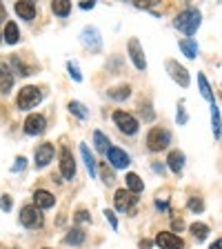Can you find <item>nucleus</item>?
I'll use <instances>...</instances> for the list:
<instances>
[{"label":"nucleus","mask_w":222,"mask_h":249,"mask_svg":"<svg viewBox=\"0 0 222 249\" xmlns=\"http://www.w3.org/2000/svg\"><path fill=\"white\" fill-rule=\"evenodd\" d=\"M76 220H78V223H85V220H89V212H85V209H80V212L76 214Z\"/></svg>","instance_id":"obj_35"},{"label":"nucleus","mask_w":222,"mask_h":249,"mask_svg":"<svg viewBox=\"0 0 222 249\" xmlns=\"http://www.w3.org/2000/svg\"><path fill=\"white\" fill-rule=\"evenodd\" d=\"M189 209H191V212H202V209H205V205H202L200 198L193 196V198L189 200Z\"/></svg>","instance_id":"obj_32"},{"label":"nucleus","mask_w":222,"mask_h":249,"mask_svg":"<svg viewBox=\"0 0 222 249\" xmlns=\"http://www.w3.org/2000/svg\"><path fill=\"white\" fill-rule=\"evenodd\" d=\"M40 100H43V94H40V89L29 85V87H22V89L18 91L16 105L20 107V109H32V107H36Z\"/></svg>","instance_id":"obj_2"},{"label":"nucleus","mask_w":222,"mask_h":249,"mask_svg":"<svg viewBox=\"0 0 222 249\" xmlns=\"http://www.w3.org/2000/svg\"><path fill=\"white\" fill-rule=\"evenodd\" d=\"M94 5H95V2H80V7H82V9H94Z\"/></svg>","instance_id":"obj_41"},{"label":"nucleus","mask_w":222,"mask_h":249,"mask_svg":"<svg viewBox=\"0 0 222 249\" xmlns=\"http://www.w3.org/2000/svg\"><path fill=\"white\" fill-rule=\"evenodd\" d=\"M116 209L118 212H133V205H136V194H131L129 189H118L116 191Z\"/></svg>","instance_id":"obj_6"},{"label":"nucleus","mask_w":222,"mask_h":249,"mask_svg":"<svg viewBox=\"0 0 222 249\" xmlns=\"http://www.w3.org/2000/svg\"><path fill=\"white\" fill-rule=\"evenodd\" d=\"M140 249H151V243L149 240H140Z\"/></svg>","instance_id":"obj_40"},{"label":"nucleus","mask_w":222,"mask_h":249,"mask_svg":"<svg viewBox=\"0 0 222 249\" xmlns=\"http://www.w3.org/2000/svg\"><path fill=\"white\" fill-rule=\"evenodd\" d=\"M180 49H182V53H185L187 58H196L198 56V45H196V40H191V38L180 40Z\"/></svg>","instance_id":"obj_21"},{"label":"nucleus","mask_w":222,"mask_h":249,"mask_svg":"<svg viewBox=\"0 0 222 249\" xmlns=\"http://www.w3.org/2000/svg\"><path fill=\"white\" fill-rule=\"evenodd\" d=\"M80 154H82V160H85L87 169H89V176H98V169H95V160H94V154L89 151V147L87 145H80Z\"/></svg>","instance_id":"obj_19"},{"label":"nucleus","mask_w":222,"mask_h":249,"mask_svg":"<svg viewBox=\"0 0 222 249\" xmlns=\"http://www.w3.org/2000/svg\"><path fill=\"white\" fill-rule=\"evenodd\" d=\"M11 65L16 67V71H20V74H18V76H29V69H25V67H22V63H20V60H18V58H14V60H11Z\"/></svg>","instance_id":"obj_33"},{"label":"nucleus","mask_w":222,"mask_h":249,"mask_svg":"<svg viewBox=\"0 0 222 249\" xmlns=\"http://www.w3.org/2000/svg\"><path fill=\"white\" fill-rule=\"evenodd\" d=\"M98 36H100V33H98V29L89 27V29H85V32H82V43H85L91 51H98V49H100V38H98Z\"/></svg>","instance_id":"obj_14"},{"label":"nucleus","mask_w":222,"mask_h":249,"mask_svg":"<svg viewBox=\"0 0 222 249\" xmlns=\"http://www.w3.org/2000/svg\"><path fill=\"white\" fill-rule=\"evenodd\" d=\"M191 233H193L198 240H205L206 233H209V227H206V225H202V223H193V225H191Z\"/></svg>","instance_id":"obj_30"},{"label":"nucleus","mask_w":222,"mask_h":249,"mask_svg":"<svg viewBox=\"0 0 222 249\" xmlns=\"http://www.w3.org/2000/svg\"><path fill=\"white\" fill-rule=\"evenodd\" d=\"M167 69H169V74H171V78L178 83L180 87H189V74H187V69L182 67V65H178L175 60H169L167 63Z\"/></svg>","instance_id":"obj_10"},{"label":"nucleus","mask_w":222,"mask_h":249,"mask_svg":"<svg viewBox=\"0 0 222 249\" xmlns=\"http://www.w3.org/2000/svg\"><path fill=\"white\" fill-rule=\"evenodd\" d=\"M69 112L74 114V116H78L80 120H85V118H87L85 105H82V102H78V100H71V102H69Z\"/></svg>","instance_id":"obj_28"},{"label":"nucleus","mask_w":222,"mask_h":249,"mask_svg":"<svg viewBox=\"0 0 222 249\" xmlns=\"http://www.w3.org/2000/svg\"><path fill=\"white\" fill-rule=\"evenodd\" d=\"M16 14L25 20H32L36 18V2H29V0H22V2H16Z\"/></svg>","instance_id":"obj_16"},{"label":"nucleus","mask_w":222,"mask_h":249,"mask_svg":"<svg viewBox=\"0 0 222 249\" xmlns=\"http://www.w3.org/2000/svg\"><path fill=\"white\" fill-rule=\"evenodd\" d=\"M198 85H200V94H202L205 100L216 102L213 100V94H211V87H209V83H206V78H205V74H198Z\"/></svg>","instance_id":"obj_23"},{"label":"nucleus","mask_w":222,"mask_h":249,"mask_svg":"<svg viewBox=\"0 0 222 249\" xmlns=\"http://www.w3.org/2000/svg\"><path fill=\"white\" fill-rule=\"evenodd\" d=\"M18 38H20L18 25H16V22H7V25H5V40H7L9 45H16Z\"/></svg>","instance_id":"obj_20"},{"label":"nucleus","mask_w":222,"mask_h":249,"mask_svg":"<svg viewBox=\"0 0 222 249\" xmlns=\"http://www.w3.org/2000/svg\"><path fill=\"white\" fill-rule=\"evenodd\" d=\"M129 56H131L133 65H136L138 69H147L144 51H143V47H140V43H138V38H131V40H129Z\"/></svg>","instance_id":"obj_11"},{"label":"nucleus","mask_w":222,"mask_h":249,"mask_svg":"<svg viewBox=\"0 0 222 249\" xmlns=\"http://www.w3.org/2000/svg\"><path fill=\"white\" fill-rule=\"evenodd\" d=\"M60 174L67 178V181H71L76 176V163H74V156H71V151H69L67 147L60 149Z\"/></svg>","instance_id":"obj_8"},{"label":"nucleus","mask_w":222,"mask_h":249,"mask_svg":"<svg viewBox=\"0 0 222 249\" xmlns=\"http://www.w3.org/2000/svg\"><path fill=\"white\" fill-rule=\"evenodd\" d=\"M167 165H169L171 171L180 174V171H182V167H185V154H182V151H171L169 158H167Z\"/></svg>","instance_id":"obj_18"},{"label":"nucleus","mask_w":222,"mask_h":249,"mask_svg":"<svg viewBox=\"0 0 222 249\" xmlns=\"http://www.w3.org/2000/svg\"><path fill=\"white\" fill-rule=\"evenodd\" d=\"M209 249H222V238H220V240H216V243H213Z\"/></svg>","instance_id":"obj_42"},{"label":"nucleus","mask_w":222,"mask_h":249,"mask_svg":"<svg viewBox=\"0 0 222 249\" xmlns=\"http://www.w3.org/2000/svg\"><path fill=\"white\" fill-rule=\"evenodd\" d=\"M67 69H69V74H71V78L76 80V83H80L82 80V74H80V69L76 63H67Z\"/></svg>","instance_id":"obj_31"},{"label":"nucleus","mask_w":222,"mask_h":249,"mask_svg":"<svg viewBox=\"0 0 222 249\" xmlns=\"http://www.w3.org/2000/svg\"><path fill=\"white\" fill-rule=\"evenodd\" d=\"M156 245H160L162 249H185L182 238H178V236L171 232H160L158 236H156Z\"/></svg>","instance_id":"obj_9"},{"label":"nucleus","mask_w":222,"mask_h":249,"mask_svg":"<svg viewBox=\"0 0 222 249\" xmlns=\"http://www.w3.org/2000/svg\"><path fill=\"white\" fill-rule=\"evenodd\" d=\"M113 122L118 125V129H120V132L129 133V136L138 132V120L131 116V114H127V112H116V114H113Z\"/></svg>","instance_id":"obj_5"},{"label":"nucleus","mask_w":222,"mask_h":249,"mask_svg":"<svg viewBox=\"0 0 222 249\" xmlns=\"http://www.w3.org/2000/svg\"><path fill=\"white\" fill-rule=\"evenodd\" d=\"M82 240H85V232H82V229H71V232L67 233L64 243L67 245H80Z\"/></svg>","instance_id":"obj_26"},{"label":"nucleus","mask_w":222,"mask_h":249,"mask_svg":"<svg viewBox=\"0 0 222 249\" xmlns=\"http://www.w3.org/2000/svg\"><path fill=\"white\" fill-rule=\"evenodd\" d=\"M51 158H53V145L45 143L36 149V165L38 167H47V165L51 163Z\"/></svg>","instance_id":"obj_13"},{"label":"nucleus","mask_w":222,"mask_h":249,"mask_svg":"<svg viewBox=\"0 0 222 249\" xmlns=\"http://www.w3.org/2000/svg\"><path fill=\"white\" fill-rule=\"evenodd\" d=\"M169 143H171V136H169V132L162 127H154L147 136V145L151 151H160V149H164Z\"/></svg>","instance_id":"obj_3"},{"label":"nucleus","mask_w":222,"mask_h":249,"mask_svg":"<svg viewBox=\"0 0 222 249\" xmlns=\"http://www.w3.org/2000/svg\"><path fill=\"white\" fill-rule=\"evenodd\" d=\"M211 125H213V133L220 136L222 133V122H220V114H218L216 102H211Z\"/></svg>","instance_id":"obj_27"},{"label":"nucleus","mask_w":222,"mask_h":249,"mask_svg":"<svg viewBox=\"0 0 222 249\" xmlns=\"http://www.w3.org/2000/svg\"><path fill=\"white\" fill-rule=\"evenodd\" d=\"M33 200H36L38 209H49V207H53L56 198H53L49 191H45V189H36L33 191Z\"/></svg>","instance_id":"obj_15"},{"label":"nucleus","mask_w":222,"mask_h":249,"mask_svg":"<svg viewBox=\"0 0 222 249\" xmlns=\"http://www.w3.org/2000/svg\"><path fill=\"white\" fill-rule=\"evenodd\" d=\"M174 227H175V229H178V232H180V229L185 227V225H182V220H180V218H174Z\"/></svg>","instance_id":"obj_39"},{"label":"nucleus","mask_w":222,"mask_h":249,"mask_svg":"<svg viewBox=\"0 0 222 249\" xmlns=\"http://www.w3.org/2000/svg\"><path fill=\"white\" fill-rule=\"evenodd\" d=\"M25 163H27L25 158H18V160H16V165H14L11 169H14V171H20V169H25Z\"/></svg>","instance_id":"obj_38"},{"label":"nucleus","mask_w":222,"mask_h":249,"mask_svg":"<svg viewBox=\"0 0 222 249\" xmlns=\"http://www.w3.org/2000/svg\"><path fill=\"white\" fill-rule=\"evenodd\" d=\"M129 94H131L129 87H116V89L109 91V98H113V100H125V98H129Z\"/></svg>","instance_id":"obj_29"},{"label":"nucleus","mask_w":222,"mask_h":249,"mask_svg":"<svg viewBox=\"0 0 222 249\" xmlns=\"http://www.w3.org/2000/svg\"><path fill=\"white\" fill-rule=\"evenodd\" d=\"M0 207H2V209H5V212H11V196H2L0 198Z\"/></svg>","instance_id":"obj_34"},{"label":"nucleus","mask_w":222,"mask_h":249,"mask_svg":"<svg viewBox=\"0 0 222 249\" xmlns=\"http://www.w3.org/2000/svg\"><path fill=\"white\" fill-rule=\"evenodd\" d=\"M14 87V74L9 71V67L0 65V94H9Z\"/></svg>","instance_id":"obj_17"},{"label":"nucleus","mask_w":222,"mask_h":249,"mask_svg":"<svg viewBox=\"0 0 222 249\" xmlns=\"http://www.w3.org/2000/svg\"><path fill=\"white\" fill-rule=\"evenodd\" d=\"M45 129H47V120H45V116H40V114L27 116L25 132L29 133V136H40V133H45Z\"/></svg>","instance_id":"obj_7"},{"label":"nucleus","mask_w":222,"mask_h":249,"mask_svg":"<svg viewBox=\"0 0 222 249\" xmlns=\"http://www.w3.org/2000/svg\"><path fill=\"white\" fill-rule=\"evenodd\" d=\"M105 216H107V220L111 223V227L118 229V220H116V216H113V212H105Z\"/></svg>","instance_id":"obj_36"},{"label":"nucleus","mask_w":222,"mask_h":249,"mask_svg":"<svg viewBox=\"0 0 222 249\" xmlns=\"http://www.w3.org/2000/svg\"><path fill=\"white\" fill-rule=\"evenodd\" d=\"M94 143H95V149H98V151H102V154H107V151H109V138H107L102 132H95L94 133Z\"/></svg>","instance_id":"obj_25"},{"label":"nucleus","mask_w":222,"mask_h":249,"mask_svg":"<svg viewBox=\"0 0 222 249\" xmlns=\"http://www.w3.org/2000/svg\"><path fill=\"white\" fill-rule=\"evenodd\" d=\"M107 158H109V163L116 167V169H125L129 165V156L122 151V149L118 147H109V151H107Z\"/></svg>","instance_id":"obj_12"},{"label":"nucleus","mask_w":222,"mask_h":249,"mask_svg":"<svg viewBox=\"0 0 222 249\" xmlns=\"http://www.w3.org/2000/svg\"><path fill=\"white\" fill-rule=\"evenodd\" d=\"M20 223L29 229H36L43 225V214H40V209L36 205H27L20 209Z\"/></svg>","instance_id":"obj_4"},{"label":"nucleus","mask_w":222,"mask_h":249,"mask_svg":"<svg viewBox=\"0 0 222 249\" xmlns=\"http://www.w3.org/2000/svg\"><path fill=\"white\" fill-rule=\"evenodd\" d=\"M178 122L180 125H185L187 122V114H185V109H182V102H180V109H178Z\"/></svg>","instance_id":"obj_37"},{"label":"nucleus","mask_w":222,"mask_h":249,"mask_svg":"<svg viewBox=\"0 0 222 249\" xmlns=\"http://www.w3.org/2000/svg\"><path fill=\"white\" fill-rule=\"evenodd\" d=\"M200 11L198 9H185L180 11L178 18H175V29H180L182 33H187V36H193V33L198 32V27H200Z\"/></svg>","instance_id":"obj_1"},{"label":"nucleus","mask_w":222,"mask_h":249,"mask_svg":"<svg viewBox=\"0 0 222 249\" xmlns=\"http://www.w3.org/2000/svg\"><path fill=\"white\" fill-rule=\"evenodd\" d=\"M125 181H127V189L131 191V194H138V191H143V181H140V176L138 174H127V178H125Z\"/></svg>","instance_id":"obj_22"},{"label":"nucleus","mask_w":222,"mask_h":249,"mask_svg":"<svg viewBox=\"0 0 222 249\" xmlns=\"http://www.w3.org/2000/svg\"><path fill=\"white\" fill-rule=\"evenodd\" d=\"M51 9L56 16H67L69 11H71V2H67V0H53Z\"/></svg>","instance_id":"obj_24"}]
</instances>
